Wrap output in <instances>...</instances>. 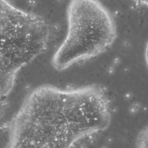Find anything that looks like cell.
<instances>
[{"label": "cell", "instance_id": "cell-1", "mask_svg": "<svg viewBox=\"0 0 148 148\" xmlns=\"http://www.w3.org/2000/svg\"><path fill=\"white\" fill-rule=\"evenodd\" d=\"M111 117L109 95L102 85H41L26 96L11 119L4 148H76L106 130Z\"/></svg>", "mask_w": 148, "mask_h": 148}, {"label": "cell", "instance_id": "cell-2", "mask_svg": "<svg viewBox=\"0 0 148 148\" xmlns=\"http://www.w3.org/2000/svg\"><path fill=\"white\" fill-rule=\"evenodd\" d=\"M66 21V35L51 61L57 71L99 56L116 40L115 19L99 0H69Z\"/></svg>", "mask_w": 148, "mask_h": 148}, {"label": "cell", "instance_id": "cell-7", "mask_svg": "<svg viewBox=\"0 0 148 148\" xmlns=\"http://www.w3.org/2000/svg\"><path fill=\"white\" fill-rule=\"evenodd\" d=\"M136 3L148 8V0H133Z\"/></svg>", "mask_w": 148, "mask_h": 148}, {"label": "cell", "instance_id": "cell-6", "mask_svg": "<svg viewBox=\"0 0 148 148\" xmlns=\"http://www.w3.org/2000/svg\"><path fill=\"white\" fill-rule=\"evenodd\" d=\"M144 60L146 66L148 68V39L145 44L144 50Z\"/></svg>", "mask_w": 148, "mask_h": 148}, {"label": "cell", "instance_id": "cell-4", "mask_svg": "<svg viewBox=\"0 0 148 148\" xmlns=\"http://www.w3.org/2000/svg\"><path fill=\"white\" fill-rule=\"evenodd\" d=\"M18 71L0 56V98L8 95L11 92Z\"/></svg>", "mask_w": 148, "mask_h": 148}, {"label": "cell", "instance_id": "cell-3", "mask_svg": "<svg viewBox=\"0 0 148 148\" xmlns=\"http://www.w3.org/2000/svg\"><path fill=\"white\" fill-rule=\"evenodd\" d=\"M51 28L42 16L0 0V56L20 71L47 50Z\"/></svg>", "mask_w": 148, "mask_h": 148}, {"label": "cell", "instance_id": "cell-5", "mask_svg": "<svg viewBox=\"0 0 148 148\" xmlns=\"http://www.w3.org/2000/svg\"><path fill=\"white\" fill-rule=\"evenodd\" d=\"M135 148H148V125L139 132L136 138Z\"/></svg>", "mask_w": 148, "mask_h": 148}]
</instances>
